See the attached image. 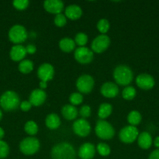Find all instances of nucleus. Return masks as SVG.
I'll return each instance as SVG.
<instances>
[{
	"label": "nucleus",
	"mask_w": 159,
	"mask_h": 159,
	"mask_svg": "<svg viewBox=\"0 0 159 159\" xmlns=\"http://www.w3.org/2000/svg\"><path fill=\"white\" fill-rule=\"evenodd\" d=\"M52 159H76V152L72 144L61 142L55 144L51 149Z\"/></svg>",
	"instance_id": "f257e3e1"
},
{
	"label": "nucleus",
	"mask_w": 159,
	"mask_h": 159,
	"mask_svg": "<svg viewBox=\"0 0 159 159\" xmlns=\"http://www.w3.org/2000/svg\"><path fill=\"white\" fill-rule=\"evenodd\" d=\"M0 106L5 111H12L20 106V97L16 92L8 90L0 96Z\"/></svg>",
	"instance_id": "f03ea898"
},
{
	"label": "nucleus",
	"mask_w": 159,
	"mask_h": 159,
	"mask_svg": "<svg viewBox=\"0 0 159 159\" xmlns=\"http://www.w3.org/2000/svg\"><path fill=\"white\" fill-rule=\"evenodd\" d=\"M113 77L118 85L128 86L133 79V73L129 67L126 65H118L114 70Z\"/></svg>",
	"instance_id": "7ed1b4c3"
},
{
	"label": "nucleus",
	"mask_w": 159,
	"mask_h": 159,
	"mask_svg": "<svg viewBox=\"0 0 159 159\" xmlns=\"http://www.w3.org/2000/svg\"><path fill=\"white\" fill-rule=\"evenodd\" d=\"M95 133L101 139L110 140L115 136V129L108 122L104 120H100L97 122Z\"/></svg>",
	"instance_id": "20e7f679"
},
{
	"label": "nucleus",
	"mask_w": 159,
	"mask_h": 159,
	"mask_svg": "<svg viewBox=\"0 0 159 159\" xmlns=\"http://www.w3.org/2000/svg\"><path fill=\"white\" fill-rule=\"evenodd\" d=\"M40 148V142L36 138L28 137L24 138L20 144V150L23 155H32Z\"/></svg>",
	"instance_id": "39448f33"
},
{
	"label": "nucleus",
	"mask_w": 159,
	"mask_h": 159,
	"mask_svg": "<svg viewBox=\"0 0 159 159\" xmlns=\"http://www.w3.org/2000/svg\"><path fill=\"white\" fill-rule=\"evenodd\" d=\"M8 36H9V39L11 42L19 44L26 40L27 32H26L25 27H23L22 25L17 24L10 28Z\"/></svg>",
	"instance_id": "423d86ee"
},
{
	"label": "nucleus",
	"mask_w": 159,
	"mask_h": 159,
	"mask_svg": "<svg viewBox=\"0 0 159 159\" xmlns=\"http://www.w3.org/2000/svg\"><path fill=\"white\" fill-rule=\"evenodd\" d=\"M119 139L125 144H131L137 140L139 136L138 129L134 126H126L119 132Z\"/></svg>",
	"instance_id": "0eeeda50"
},
{
	"label": "nucleus",
	"mask_w": 159,
	"mask_h": 159,
	"mask_svg": "<svg viewBox=\"0 0 159 159\" xmlns=\"http://www.w3.org/2000/svg\"><path fill=\"white\" fill-rule=\"evenodd\" d=\"M94 85V81L89 75H82L76 81V88L80 93L88 94L92 91Z\"/></svg>",
	"instance_id": "6e6552de"
},
{
	"label": "nucleus",
	"mask_w": 159,
	"mask_h": 159,
	"mask_svg": "<svg viewBox=\"0 0 159 159\" xmlns=\"http://www.w3.org/2000/svg\"><path fill=\"white\" fill-rule=\"evenodd\" d=\"M110 43L111 40L108 36H107L106 34L98 35V37L94 39L91 43L92 51L98 53V54L104 52V51L108 49V48L110 45Z\"/></svg>",
	"instance_id": "1a4fd4ad"
},
{
	"label": "nucleus",
	"mask_w": 159,
	"mask_h": 159,
	"mask_svg": "<svg viewBox=\"0 0 159 159\" xmlns=\"http://www.w3.org/2000/svg\"><path fill=\"white\" fill-rule=\"evenodd\" d=\"M74 57L79 63L89 64L94 58L93 51L86 47H80L75 51Z\"/></svg>",
	"instance_id": "9d476101"
},
{
	"label": "nucleus",
	"mask_w": 159,
	"mask_h": 159,
	"mask_svg": "<svg viewBox=\"0 0 159 159\" xmlns=\"http://www.w3.org/2000/svg\"><path fill=\"white\" fill-rule=\"evenodd\" d=\"M73 132L80 137H87L90 134L91 127L86 119H78L73 124Z\"/></svg>",
	"instance_id": "9b49d317"
},
{
	"label": "nucleus",
	"mask_w": 159,
	"mask_h": 159,
	"mask_svg": "<svg viewBox=\"0 0 159 159\" xmlns=\"http://www.w3.org/2000/svg\"><path fill=\"white\" fill-rule=\"evenodd\" d=\"M55 74L54 68L48 63L42 64L37 69V76L42 82H48L53 79Z\"/></svg>",
	"instance_id": "f8f14e48"
},
{
	"label": "nucleus",
	"mask_w": 159,
	"mask_h": 159,
	"mask_svg": "<svg viewBox=\"0 0 159 159\" xmlns=\"http://www.w3.org/2000/svg\"><path fill=\"white\" fill-rule=\"evenodd\" d=\"M136 83L139 88L144 90L151 89L154 86V79L151 75L146 74H140L136 79Z\"/></svg>",
	"instance_id": "ddd939ff"
},
{
	"label": "nucleus",
	"mask_w": 159,
	"mask_h": 159,
	"mask_svg": "<svg viewBox=\"0 0 159 159\" xmlns=\"http://www.w3.org/2000/svg\"><path fill=\"white\" fill-rule=\"evenodd\" d=\"M47 95L43 89H36L31 92L29 97V102L34 107H39L45 102Z\"/></svg>",
	"instance_id": "4468645a"
},
{
	"label": "nucleus",
	"mask_w": 159,
	"mask_h": 159,
	"mask_svg": "<svg viewBox=\"0 0 159 159\" xmlns=\"http://www.w3.org/2000/svg\"><path fill=\"white\" fill-rule=\"evenodd\" d=\"M44 8L51 14H60L64 8V3L60 0H46L44 2Z\"/></svg>",
	"instance_id": "2eb2a0df"
},
{
	"label": "nucleus",
	"mask_w": 159,
	"mask_h": 159,
	"mask_svg": "<svg viewBox=\"0 0 159 159\" xmlns=\"http://www.w3.org/2000/svg\"><path fill=\"white\" fill-rule=\"evenodd\" d=\"M101 93L106 98H114L118 94V88L113 82H105L101 85Z\"/></svg>",
	"instance_id": "dca6fc26"
},
{
	"label": "nucleus",
	"mask_w": 159,
	"mask_h": 159,
	"mask_svg": "<svg viewBox=\"0 0 159 159\" xmlns=\"http://www.w3.org/2000/svg\"><path fill=\"white\" fill-rule=\"evenodd\" d=\"M26 54V48L21 44H16L12 47L9 52L10 58L14 61H21Z\"/></svg>",
	"instance_id": "f3484780"
},
{
	"label": "nucleus",
	"mask_w": 159,
	"mask_h": 159,
	"mask_svg": "<svg viewBox=\"0 0 159 159\" xmlns=\"http://www.w3.org/2000/svg\"><path fill=\"white\" fill-rule=\"evenodd\" d=\"M95 155V148L90 143H84L80 146L78 155L81 159H92Z\"/></svg>",
	"instance_id": "a211bd4d"
},
{
	"label": "nucleus",
	"mask_w": 159,
	"mask_h": 159,
	"mask_svg": "<svg viewBox=\"0 0 159 159\" xmlns=\"http://www.w3.org/2000/svg\"><path fill=\"white\" fill-rule=\"evenodd\" d=\"M82 9L78 5L72 4L67 6L65 9V16L68 19L76 20L80 18L82 16Z\"/></svg>",
	"instance_id": "6ab92c4d"
},
{
	"label": "nucleus",
	"mask_w": 159,
	"mask_h": 159,
	"mask_svg": "<svg viewBox=\"0 0 159 159\" xmlns=\"http://www.w3.org/2000/svg\"><path fill=\"white\" fill-rule=\"evenodd\" d=\"M137 142L140 148L146 150V149L150 148L152 144V137L148 132H142L137 138Z\"/></svg>",
	"instance_id": "aec40b11"
},
{
	"label": "nucleus",
	"mask_w": 159,
	"mask_h": 159,
	"mask_svg": "<svg viewBox=\"0 0 159 159\" xmlns=\"http://www.w3.org/2000/svg\"><path fill=\"white\" fill-rule=\"evenodd\" d=\"M61 112H62V114L63 116V117L65 119L68 120H75L78 115L77 109L74 106L69 105V104L63 106Z\"/></svg>",
	"instance_id": "412c9836"
},
{
	"label": "nucleus",
	"mask_w": 159,
	"mask_h": 159,
	"mask_svg": "<svg viewBox=\"0 0 159 159\" xmlns=\"http://www.w3.org/2000/svg\"><path fill=\"white\" fill-rule=\"evenodd\" d=\"M45 124H46V127L50 130H55L61 124L60 118L55 113L48 114L45 119Z\"/></svg>",
	"instance_id": "4be33fe9"
},
{
	"label": "nucleus",
	"mask_w": 159,
	"mask_h": 159,
	"mask_svg": "<svg viewBox=\"0 0 159 159\" xmlns=\"http://www.w3.org/2000/svg\"><path fill=\"white\" fill-rule=\"evenodd\" d=\"M59 48L62 51L66 53H70L73 51L75 48V41L73 39L70 37H64L62 40H60L59 43Z\"/></svg>",
	"instance_id": "5701e85b"
},
{
	"label": "nucleus",
	"mask_w": 159,
	"mask_h": 159,
	"mask_svg": "<svg viewBox=\"0 0 159 159\" xmlns=\"http://www.w3.org/2000/svg\"><path fill=\"white\" fill-rule=\"evenodd\" d=\"M112 112V107L111 104L109 103H104L101 104V106L99 107L98 109V114L99 118H101V120H104L105 118L108 117L111 115Z\"/></svg>",
	"instance_id": "b1692460"
},
{
	"label": "nucleus",
	"mask_w": 159,
	"mask_h": 159,
	"mask_svg": "<svg viewBox=\"0 0 159 159\" xmlns=\"http://www.w3.org/2000/svg\"><path fill=\"white\" fill-rule=\"evenodd\" d=\"M141 114H140L138 111H137V110H132V111H131L130 113L128 114L127 120L128 123H129L131 126L136 127V126L138 125V124L141 122Z\"/></svg>",
	"instance_id": "393cba45"
},
{
	"label": "nucleus",
	"mask_w": 159,
	"mask_h": 159,
	"mask_svg": "<svg viewBox=\"0 0 159 159\" xmlns=\"http://www.w3.org/2000/svg\"><path fill=\"white\" fill-rule=\"evenodd\" d=\"M18 69L23 74H28L34 69V64L31 60H23L19 64Z\"/></svg>",
	"instance_id": "a878e982"
},
{
	"label": "nucleus",
	"mask_w": 159,
	"mask_h": 159,
	"mask_svg": "<svg viewBox=\"0 0 159 159\" xmlns=\"http://www.w3.org/2000/svg\"><path fill=\"white\" fill-rule=\"evenodd\" d=\"M136 95H137V91H136L135 88L132 86L125 87L124 89L123 90V93H122L123 99H126V100H131V99H134Z\"/></svg>",
	"instance_id": "bb28decb"
},
{
	"label": "nucleus",
	"mask_w": 159,
	"mask_h": 159,
	"mask_svg": "<svg viewBox=\"0 0 159 159\" xmlns=\"http://www.w3.org/2000/svg\"><path fill=\"white\" fill-rule=\"evenodd\" d=\"M24 130L29 135H35L38 131V127L34 121L29 120L25 124Z\"/></svg>",
	"instance_id": "cd10ccee"
},
{
	"label": "nucleus",
	"mask_w": 159,
	"mask_h": 159,
	"mask_svg": "<svg viewBox=\"0 0 159 159\" xmlns=\"http://www.w3.org/2000/svg\"><path fill=\"white\" fill-rule=\"evenodd\" d=\"M110 24L106 19H101L97 24V28L102 34H105L108 31Z\"/></svg>",
	"instance_id": "c85d7f7f"
},
{
	"label": "nucleus",
	"mask_w": 159,
	"mask_h": 159,
	"mask_svg": "<svg viewBox=\"0 0 159 159\" xmlns=\"http://www.w3.org/2000/svg\"><path fill=\"white\" fill-rule=\"evenodd\" d=\"M97 150L101 156H108L111 153V148L105 143H99L97 146Z\"/></svg>",
	"instance_id": "c756f323"
},
{
	"label": "nucleus",
	"mask_w": 159,
	"mask_h": 159,
	"mask_svg": "<svg viewBox=\"0 0 159 159\" xmlns=\"http://www.w3.org/2000/svg\"><path fill=\"white\" fill-rule=\"evenodd\" d=\"M88 40V37H87V34L84 33H78L75 37V43L79 45L80 47H84L86 43H87Z\"/></svg>",
	"instance_id": "7c9ffc66"
},
{
	"label": "nucleus",
	"mask_w": 159,
	"mask_h": 159,
	"mask_svg": "<svg viewBox=\"0 0 159 159\" xmlns=\"http://www.w3.org/2000/svg\"><path fill=\"white\" fill-rule=\"evenodd\" d=\"M83 96L80 93H73L70 96V102L73 106L80 105L83 102Z\"/></svg>",
	"instance_id": "2f4dec72"
},
{
	"label": "nucleus",
	"mask_w": 159,
	"mask_h": 159,
	"mask_svg": "<svg viewBox=\"0 0 159 159\" xmlns=\"http://www.w3.org/2000/svg\"><path fill=\"white\" fill-rule=\"evenodd\" d=\"M9 147L4 141H0V159L6 158L9 155Z\"/></svg>",
	"instance_id": "473e14b6"
},
{
	"label": "nucleus",
	"mask_w": 159,
	"mask_h": 159,
	"mask_svg": "<svg viewBox=\"0 0 159 159\" xmlns=\"http://www.w3.org/2000/svg\"><path fill=\"white\" fill-rule=\"evenodd\" d=\"M14 7L19 10H23L29 6V1L27 0H15L12 2Z\"/></svg>",
	"instance_id": "72a5a7b5"
},
{
	"label": "nucleus",
	"mask_w": 159,
	"mask_h": 159,
	"mask_svg": "<svg viewBox=\"0 0 159 159\" xmlns=\"http://www.w3.org/2000/svg\"><path fill=\"white\" fill-rule=\"evenodd\" d=\"M54 23L56 25L59 27H62L65 25L66 23V17H65V15L63 14L60 13L58 14V15L55 16L54 20Z\"/></svg>",
	"instance_id": "f704fd0d"
},
{
	"label": "nucleus",
	"mask_w": 159,
	"mask_h": 159,
	"mask_svg": "<svg viewBox=\"0 0 159 159\" xmlns=\"http://www.w3.org/2000/svg\"><path fill=\"white\" fill-rule=\"evenodd\" d=\"M79 113L80 115L83 117V119L87 118L90 116V114H91V109H90V106L84 105L81 107Z\"/></svg>",
	"instance_id": "c9c22d12"
},
{
	"label": "nucleus",
	"mask_w": 159,
	"mask_h": 159,
	"mask_svg": "<svg viewBox=\"0 0 159 159\" xmlns=\"http://www.w3.org/2000/svg\"><path fill=\"white\" fill-rule=\"evenodd\" d=\"M20 109H21L23 112H27L28 110H31L32 105H31V103L29 101H23V102H22L21 103H20Z\"/></svg>",
	"instance_id": "e433bc0d"
},
{
	"label": "nucleus",
	"mask_w": 159,
	"mask_h": 159,
	"mask_svg": "<svg viewBox=\"0 0 159 159\" xmlns=\"http://www.w3.org/2000/svg\"><path fill=\"white\" fill-rule=\"evenodd\" d=\"M36 50H37L36 49V47L33 44H28L27 46L26 47V53H28V54H34V53L36 52Z\"/></svg>",
	"instance_id": "4c0bfd02"
},
{
	"label": "nucleus",
	"mask_w": 159,
	"mask_h": 159,
	"mask_svg": "<svg viewBox=\"0 0 159 159\" xmlns=\"http://www.w3.org/2000/svg\"><path fill=\"white\" fill-rule=\"evenodd\" d=\"M149 159H159V149L153 151L149 155Z\"/></svg>",
	"instance_id": "58836bf2"
},
{
	"label": "nucleus",
	"mask_w": 159,
	"mask_h": 159,
	"mask_svg": "<svg viewBox=\"0 0 159 159\" xmlns=\"http://www.w3.org/2000/svg\"><path fill=\"white\" fill-rule=\"evenodd\" d=\"M39 86H40L41 89H45L47 87V82L41 81V82L39 83Z\"/></svg>",
	"instance_id": "ea45409f"
},
{
	"label": "nucleus",
	"mask_w": 159,
	"mask_h": 159,
	"mask_svg": "<svg viewBox=\"0 0 159 159\" xmlns=\"http://www.w3.org/2000/svg\"><path fill=\"white\" fill-rule=\"evenodd\" d=\"M154 144L156 148H157V149H159V136L155 138L154 141Z\"/></svg>",
	"instance_id": "a19ab883"
},
{
	"label": "nucleus",
	"mask_w": 159,
	"mask_h": 159,
	"mask_svg": "<svg viewBox=\"0 0 159 159\" xmlns=\"http://www.w3.org/2000/svg\"><path fill=\"white\" fill-rule=\"evenodd\" d=\"M4 135H5L4 130H3L2 127H0V141H2V138H4Z\"/></svg>",
	"instance_id": "79ce46f5"
},
{
	"label": "nucleus",
	"mask_w": 159,
	"mask_h": 159,
	"mask_svg": "<svg viewBox=\"0 0 159 159\" xmlns=\"http://www.w3.org/2000/svg\"><path fill=\"white\" fill-rule=\"evenodd\" d=\"M2 110H0V120H2Z\"/></svg>",
	"instance_id": "37998d69"
}]
</instances>
